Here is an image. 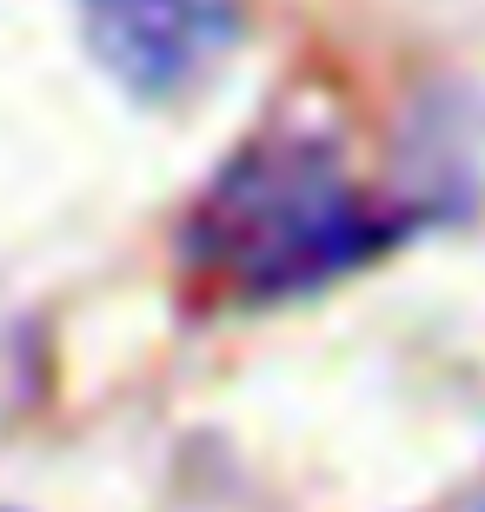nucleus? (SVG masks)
<instances>
[{
  "mask_svg": "<svg viewBox=\"0 0 485 512\" xmlns=\"http://www.w3.org/2000/svg\"><path fill=\"white\" fill-rule=\"evenodd\" d=\"M426 227L419 207H386L359 187L326 133L273 127L246 140L200 187L180 253L253 306L306 300Z\"/></svg>",
  "mask_w": 485,
  "mask_h": 512,
  "instance_id": "f257e3e1",
  "label": "nucleus"
},
{
  "mask_svg": "<svg viewBox=\"0 0 485 512\" xmlns=\"http://www.w3.org/2000/svg\"><path fill=\"white\" fill-rule=\"evenodd\" d=\"M80 34L120 94L167 107L240 54L246 0H80Z\"/></svg>",
  "mask_w": 485,
  "mask_h": 512,
  "instance_id": "f03ea898",
  "label": "nucleus"
}]
</instances>
